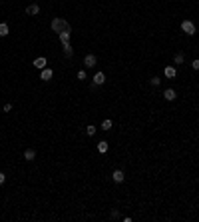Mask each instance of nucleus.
Wrapping results in <instances>:
<instances>
[{
  "instance_id": "22",
  "label": "nucleus",
  "mask_w": 199,
  "mask_h": 222,
  "mask_svg": "<svg viewBox=\"0 0 199 222\" xmlns=\"http://www.w3.org/2000/svg\"><path fill=\"white\" fill-rule=\"evenodd\" d=\"M6 182V176H4V172H0V186Z\"/></svg>"
},
{
  "instance_id": "5",
  "label": "nucleus",
  "mask_w": 199,
  "mask_h": 222,
  "mask_svg": "<svg viewBox=\"0 0 199 222\" xmlns=\"http://www.w3.org/2000/svg\"><path fill=\"white\" fill-rule=\"evenodd\" d=\"M104 82H106V74L104 72H96L94 74V84L96 86H102Z\"/></svg>"
},
{
  "instance_id": "14",
  "label": "nucleus",
  "mask_w": 199,
  "mask_h": 222,
  "mask_svg": "<svg viewBox=\"0 0 199 222\" xmlns=\"http://www.w3.org/2000/svg\"><path fill=\"white\" fill-rule=\"evenodd\" d=\"M163 74H165L167 78H175V74H177V72H175V68H173V66H167L165 70H163Z\"/></svg>"
},
{
  "instance_id": "12",
  "label": "nucleus",
  "mask_w": 199,
  "mask_h": 222,
  "mask_svg": "<svg viewBox=\"0 0 199 222\" xmlns=\"http://www.w3.org/2000/svg\"><path fill=\"white\" fill-rule=\"evenodd\" d=\"M10 34V28L6 22H0V36H8Z\"/></svg>"
},
{
  "instance_id": "19",
  "label": "nucleus",
  "mask_w": 199,
  "mask_h": 222,
  "mask_svg": "<svg viewBox=\"0 0 199 222\" xmlns=\"http://www.w3.org/2000/svg\"><path fill=\"white\" fill-rule=\"evenodd\" d=\"M149 82H152V86H159V84H161V78L159 76H153Z\"/></svg>"
},
{
  "instance_id": "7",
  "label": "nucleus",
  "mask_w": 199,
  "mask_h": 222,
  "mask_svg": "<svg viewBox=\"0 0 199 222\" xmlns=\"http://www.w3.org/2000/svg\"><path fill=\"white\" fill-rule=\"evenodd\" d=\"M26 14H30V16L40 14V6H38V4H30L28 8H26Z\"/></svg>"
},
{
  "instance_id": "1",
  "label": "nucleus",
  "mask_w": 199,
  "mask_h": 222,
  "mask_svg": "<svg viewBox=\"0 0 199 222\" xmlns=\"http://www.w3.org/2000/svg\"><path fill=\"white\" fill-rule=\"evenodd\" d=\"M52 32H62V30H66V28H70V24H68L64 18H54L52 20Z\"/></svg>"
},
{
  "instance_id": "9",
  "label": "nucleus",
  "mask_w": 199,
  "mask_h": 222,
  "mask_svg": "<svg viewBox=\"0 0 199 222\" xmlns=\"http://www.w3.org/2000/svg\"><path fill=\"white\" fill-rule=\"evenodd\" d=\"M34 66L38 68V70H44V68H46V58H44V56L36 58V60H34Z\"/></svg>"
},
{
  "instance_id": "11",
  "label": "nucleus",
  "mask_w": 199,
  "mask_h": 222,
  "mask_svg": "<svg viewBox=\"0 0 199 222\" xmlns=\"http://www.w3.org/2000/svg\"><path fill=\"white\" fill-rule=\"evenodd\" d=\"M64 56H66V58H72V56H74V48L70 46V42L64 44Z\"/></svg>"
},
{
  "instance_id": "21",
  "label": "nucleus",
  "mask_w": 199,
  "mask_h": 222,
  "mask_svg": "<svg viewBox=\"0 0 199 222\" xmlns=\"http://www.w3.org/2000/svg\"><path fill=\"white\" fill-rule=\"evenodd\" d=\"M78 78H80V80H86V72H84V70H80V72H78Z\"/></svg>"
},
{
  "instance_id": "20",
  "label": "nucleus",
  "mask_w": 199,
  "mask_h": 222,
  "mask_svg": "<svg viewBox=\"0 0 199 222\" xmlns=\"http://www.w3.org/2000/svg\"><path fill=\"white\" fill-rule=\"evenodd\" d=\"M191 66H193V70H199V58H195L193 62H191Z\"/></svg>"
},
{
  "instance_id": "15",
  "label": "nucleus",
  "mask_w": 199,
  "mask_h": 222,
  "mask_svg": "<svg viewBox=\"0 0 199 222\" xmlns=\"http://www.w3.org/2000/svg\"><path fill=\"white\" fill-rule=\"evenodd\" d=\"M98 152H100V154L108 152V142H106V140H100V144H98Z\"/></svg>"
},
{
  "instance_id": "17",
  "label": "nucleus",
  "mask_w": 199,
  "mask_h": 222,
  "mask_svg": "<svg viewBox=\"0 0 199 222\" xmlns=\"http://www.w3.org/2000/svg\"><path fill=\"white\" fill-rule=\"evenodd\" d=\"M183 60H185V56L181 52H177L175 56H173V62H175V64H183Z\"/></svg>"
},
{
  "instance_id": "8",
  "label": "nucleus",
  "mask_w": 199,
  "mask_h": 222,
  "mask_svg": "<svg viewBox=\"0 0 199 222\" xmlns=\"http://www.w3.org/2000/svg\"><path fill=\"white\" fill-rule=\"evenodd\" d=\"M175 96H177V94H175V90H173V88H167V90L165 92H163V98H165V100H175Z\"/></svg>"
},
{
  "instance_id": "4",
  "label": "nucleus",
  "mask_w": 199,
  "mask_h": 222,
  "mask_svg": "<svg viewBox=\"0 0 199 222\" xmlns=\"http://www.w3.org/2000/svg\"><path fill=\"white\" fill-rule=\"evenodd\" d=\"M70 34H72V28H66V30H62V32H58L62 44H68V42H70Z\"/></svg>"
},
{
  "instance_id": "18",
  "label": "nucleus",
  "mask_w": 199,
  "mask_h": 222,
  "mask_svg": "<svg viewBox=\"0 0 199 222\" xmlns=\"http://www.w3.org/2000/svg\"><path fill=\"white\" fill-rule=\"evenodd\" d=\"M112 128V120H104L102 122V130H109Z\"/></svg>"
},
{
  "instance_id": "2",
  "label": "nucleus",
  "mask_w": 199,
  "mask_h": 222,
  "mask_svg": "<svg viewBox=\"0 0 199 222\" xmlns=\"http://www.w3.org/2000/svg\"><path fill=\"white\" fill-rule=\"evenodd\" d=\"M181 30H183L187 36H193L195 34V24L191 20H183V22H181Z\"/></svg>"
},
{
  "instance_id": "3",
  "label": "nucleus",
  "mask_w": 199,
  "mask_h": 222,
  "mask_svg": "<svg viewBox=\"0 0 199 222\" xmlns=\"http://www.w3.org/2000/svg\"><path fill=\"white\" fill-rule=\"evenodd\" d=\"M84 64L88 68H94L96 64H98V58H96V54H88V56L84 58Z\"/></svg>"
},
{
  "instance_id": "10",
  "label": "nucleus",
  "mask_w": 199,
  "mask_h": 222,
  "mask_svg": "<svg viewBox=\"0 0 199 222\" xmlns=\"http://www.w3.org/2000/svg\"><path fill=\"white\" fill-rule=\"evenodd\" d=\"M52 68H44V70H42V72H40V78H42V80H46V82H48V80H50V78H52Z\"/></svg>"
},
{
  "instance_id": "13",
  "label": "nucleus",
  "mask_w": 199,
  "mask_h": 222,
  "mask_svg": "<svg viewBox=\"0 0 199 222\" xmlns=\"http://www.w3.org/2000/svg\"><path fill=\"white\" fill-rule=\"evenodd\" d=\"M24 158H26V160H34V158H36V150H34V148H28L26 152H24Z\"/></svg>"
},
{
  "instance_id": "6",
  "label": "nucleus",
  "mask_w": 199,
  "mask_h": 222,
  "mask_svg": "<svg viewBox=\"0 0 199 222\" xmlns=\"http://www.w3.org/2000/svg\"><path fill=\"white\" fill-rule=\"evenodd\" d=\"M112 178H114V182H123V178H126V174H123V170H114V174H112Z\"/></svg>"
},
{
  "instance_id": "16",
  "label": "nucleus",
  "mask_w": 199,
  "mask_h": 222,
  "mask_svg": "<svg viewBox=\"0 0 199 222\" xmlns=\"http://www.w3.org/2000/svg\"><path fill=\"white\" fill-rule=\"evenodd\" d=\"M96 132H98V128H96L94 124H90V126H86V134H88V136H94Z\"/></svg>"
},
{
  "instance_id": "23",
  "label": "nucleus",
  "mask_w": 199,
  "mask_h": 222,
  "mask_svg": "<svg viewBox=\"0 0 199 222\" xmlns=\"http://www.w3.org/2000/svg\"><path fill=\"white\" fill-rule=\"evenodd\" d=\"M12 110V104H4V112H10Z\"/></svg>"
}]
</instances>
